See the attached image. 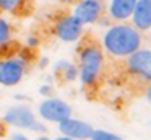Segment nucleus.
Returning <instances> with one entry per match:
<instances>
[{
	"label": "nucleus",
	"instance_id": "f03ea898",
	"mask_svg": "<svg viewBox=\"0 0 151 140\" xmlns=\"http://www.w3.org/2000/svg\"><path fill=\"white\" fill-rule=\"evenodd\" d=\"M102 49L115 59H125L141 47V34L132 25H117L107 28L102 36Z\"/></svg>",
	"mask_w": 151,
	"mask_h": 140
},
{
	"label": "nucleus",
	"instance_id": "f3484780",
	"mask_svg": "<svg viewBox=\"0 0 151 140\" xmlns=\"http://www.w3.org/2000/svg\"><path fill=\"white\" fill-rule=\"evenodd\" d=\"M62 3H65V5H70V3H76L78 0H60Z\"/></svg>",
	"mask_w": 151,
	"mask_h": 140
},
{
	"label": "nucleus",
	"instance_id": "4468645a",
	"mask_svg": "<svg viewBox=\"0 0 151 140\" xmlns=\"http://www.w3.org/2000/svg\"><path fill=\"white\" fill-rule=\"evenodd\" d=\"M10 38H12V26H10V23H8V20H5L4 16H0V44L10 41Z\"/></svg>",
	"mask_w": 151,
	"mask_h": 140
},
{
	"label": "nucleus",
	"instance_id": "ddd939ff",
	"mask_svg": "<svg viewBox=\"0 0 151 140\" xmlns=\"http://www.w3.org/2000/svg\"><path fill=\"white\" fill-rule=\"evenodd\" d=\"M89 140H124V139L112 132H107V130H101V129L94 130L93 129L91 135H89Z\"/></svg>",
	"mask_w": 151,
	"mask_h": 140
},
{
	"label": "nucleus",
	"instance_id": "7ed1b4c3",
	"mask_svg": "<svg viewBox=\"0 0 151 140\" xmlns=\"http://www.w3.org/2000/svg\"><path fill=\"white\" fill-rule=\"evenodd\" d=\"M125 73L132 80H138L140 83H151V51L138 49L128 57H125Z\"/></svg>",
	"mask_w": 151,
	"mask_h": 140
},
{
	"label": "nucleus",
	"instance_id": "f8f14e48",
	"mask_svg": "<svg viewBox=\"0 0 151 140\" xmlns=\"http://www.w3.org/2000/svg\"><path fill=\"white\" fill-rule=\"evenodd\" d=\"M29 0H0V10L7 13H13V15H26L29 13L31 8Z\"/></svg>",
	"mask_w": 151,
	"mask_h": 140
},
{
	"label": "nucleus",
	"instance_id": "6ab92c4d",
	"mask_svg": "<svg viewBox=\"0 0 151 140\" xmlns=\"http://www.w3.org/2000/svg\"><path fill=\"white\" fill-rule=\"evenodd\" d=\"M36 140H50L49 139V137H47V135H39V137H37V139Z\"/></svg>",
	"mask_w": 151,
	"mask_h": 140
},
{
	"label": "nucleus",
	"instance_id": "6e6552de",
	"mask_svg": "<svg viewBox=\"0 0 151 140\" xmlns=\"http://www.w3.org/2000/svg\"><path fill=\"white\" fill-rule=\"evenodd\" d=\"M39 116L44 120H49V122H57L67 119V117L72 116V107L65 103V101L59 99V98H49V99L42 101L39 104V109H37Z\"/></svg>",
	"mask_w": 151,
	"mask_h": 140
},
{
	"label": "nucleus",
	"instance_id": "39448f33",
	"mask_svg": "<svg viewBox=\"0 0 151 140\" xmlns=\"http://www.w3.org/2000/svg\"><path fill=\"white\" fill-rule=\"evenodd\" d=\"M85 26L78 21L73 15H62L54 21L52 33L55 38H59L63 42H75L85 33Z\"/></svg>",
	"mask_w": 151,
	"mask_h": 140
},
{
	"label": "nucleus",
	"instance_id": "20e7f679",
	"mask_svg": "<svg viewBox=\"0 0 151 140\" xmlns=\"http://www.w3.org/2000/svg\"><path fill=\"white\" fill-rule=\"evenodd\" d=\"M28 60L21 54H17L8 59H0V85L15 86L21 81L26 72Z\"/></svg>",
	"mask_w": 151,
	"mask_h": 140
},
{
	"label": "nucleus",
	"instance_id": "a211bd4d",
	"mask_svg": "<svg viewBox=\"0 0 151 140\" xmlns=\"http://www.w3.org/2000/svg\"><path fill=\"white\" fill-rule=\"evenodd\" d=\"M54 140H75V139H70V137L62 135V137H57V139H54Z\"/></svg>",
	"mask_w": 151,
	"mask_h": 140
},
{
	"label": "nucleus",
	"instance_id": "2eb2a0df",
	"mask_svg": "<svg viewBox=\"0 0 151 140\" xmlns=\"http://www.w3.org/2000/svg\"><path fill=\"white\" fill-rule=\"evenodd\" d=\"M145 96H146V99L151 103V83L148 85V86H146V90H145Z\"/></svg>",
	"mask_w": 151,
	"mask_h": 140
},
{
	"label": "nucleus",
	"instance_id": "423d86ee",
	"mask_svg": "<svg viewBox=\"0 0 151 140\" xmlns=\"http://www.w3.org/2000/svg\"><path fill=\"white\" fill-rule=\"evenodd\" d=\"M4 120L10 125L20 127V129H29L36 130V132H44V127L36 120L34 112L26 106H17L7 111V114L4 116Z\"/></svg>",
	"mask_w": 151,
	"mask_h": 140
},
{
	"label": "nucleus",
	"instance_id": "0eeeda50",
	"mask_svg": "<svg viewBox=\"0 0 151 140\" xmlns=\"http://www.w3.org/2000/svg\"><path fill=\"white\" fill-rule=\"evenodd\" d=\"M102 13H104V5L101 0H78L73 10V16L83 26L99 21L102 18Z\"/></svg>",
	"mask_w": 151,
	"mask_h": 140
},
{
	"label": "nucleus",
	"instance_id": "9b49d317",
	"mask_svg": "<svg viewBox=\"0 0 151 140\" xmlns=\"http://www.w3.org/2000/svg\"><path fill=\"white\" fill-rule=\"evenodd\" d=\"M137 0H111L109 3V16L114 21H125L132 16Z\"/></svg>",
	"mask_w": 151,
	"mask_h": 140
},
{
	"label": "nucleus",
	"instance_id": "f257e3e1",
	"mask_svg": "<svg viewBox=\"0 0 151 140\" xmlns=\"http://www.w3.org/2000/svg\"><path fill=\"white\" fill-rule=\"evenodd\" d=\"M80 44L76 47V68L78 78L85 88L98 86L99 78L104 70V49L91 36H83L78 39Z\"/></svg>",
	"mask_w": 151,
	"mask_h": 140
},
{
	"label": "nucleus",
	"instance_id": "1a4fd4ad",
	"mask_svg": "<svg viewBox=\"0 0 151 140\" xmlns=\"http://www.w3.org/2000/svg\"><path fill=\"white\" fill-rule=\"evenodd\" d=\"M59 130L62 135L75 140H88L93 132V127L88 122L80 119H73L72 116L59 122Z\"/></svg>",
	"mask_w": 151,
	"mask_h": 140
},
{
	"label": "nucleus",
	"instance_id": "9d476101",
	"mask_svg": "<svg viewBox=\"0 0 151 140\" xmlns=\"http://www.w3.org/2000/svg\"><path fill=\"white\" fill-rule=\"evenodd\" d=\"M132 26L140 33L151 29V0H137L132 13Z\"/></svg>",
	"mask_w": 151,
	"mask_h": 140
},
{
	"label": "nucleus",
	"instance_id": "dca6fc26",
	"mask_svg": "<svg viewBox=\"0 0 151 140\" xmlns=\"http://www.w3.org/2000/svg\"><path fill=\"white\" fill-rule=\"evenodd\" d=\"M12 140H29L26 135H23V133H17V135L12 137Z\"/></svg>",
	"mask_w": 151,
	"mask_h": 140
}]
</instances>
